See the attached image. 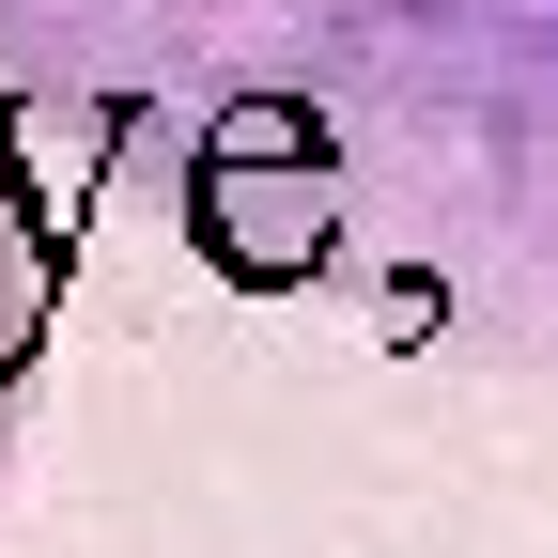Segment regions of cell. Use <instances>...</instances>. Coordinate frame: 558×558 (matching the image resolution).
I'll list each match as a JSON object with an SVG mask.
<instances>
[{"label":"cell","instance_id":"obj_1","mask_svg":"<svg viewBox=\"0 0 558 558\" xmlns=\"http://www.w3.org/2000/svg\"><path fill=\"white\" fill-rule=\"evenodd\" d=\"M0 94L233 295L558 388V0H0Z\"/></svg>","mask_w":558,"mask_h":558},{"label":"cell","instance_id":"obj_2","mask_svg":"<svg viewBox=\"0 0 558 558\" xmlns=\"http://www.w3.org/2000/svg\"><path fill=\"white\" fill-rule=\"evenodd\" d=\"M62 279H78V218H62V186L32 171V124H16V94H0V465H16V418L47 388Z\"/></svg>","mask_w":558,"mask_h":558}]
</instances>
